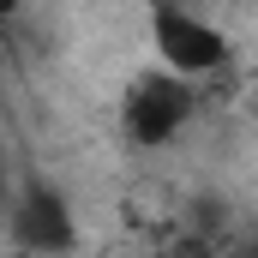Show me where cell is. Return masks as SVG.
I'll use <instances>...</instances> for the list:
<instances>
[{
	"label": "cell",
	"instance_id": "obj_1",
	"mask_svg": "<svg viewBox=\"0 0 258 258\" xmlns=\"http://www.w3.org/2000/svg\"><path fill=\"white\" fill-rule=\"evenodd\" d=\"M150 36H156V54L174 78H198V72H216L228 60V36L198 18L186 0H156L150 6Z\"/></svg>",
	"mask_w": 258,
	"mask_h": 258
},
{
	"label": "cell",
	"instance_id": "obj_2",
	"mask_svg": "<svg viewBox=\"0 0 258 258\" xmlns=\"http://www.w3.org/2000/svg\"><path fill=\"white\" fill-rule=\"evenodd\" d=\"M6 222H12V240L24 246V252H72L78 246V216H72V204H66L60 186H48V180H30V186H18V192L6 198Z\"/></svg>",
	"mask_w": 258,
	"mask_h": 258
},
{
	"label": "cell",
	"instance_id": "obj_3",
	"mask_svg": "<svg viewBox=\"0 0 258 258\" xmlns=\"http://www.w3.org/2000/svg\"><path fill=\"white\" fill-rule=\"evenodd\" d=\"M186 114H192V84L186 78H174V72H150V78H138L126 96V108H120V120L138 144H168L174 132L186 126Z\"/></svg>",
	"mask_w": 258,
	"mask_h": 258
},
{
	"label": "cell",
	"instance_id": "obj_4",
	"mask_svg": "<svg viewBox=\"0 0 258 258\" xmlns=\"http://www.w3.org/2000/svg\"><path fill=\"white\" fill-rule=\"evenodd\" d=\"M6 198H12V168H6V156H0V216H6Z\"/></svg>",
	"mask_w": 258,
	"mask_h": 258
},
{
	"label": "cell",
	"instance_id": "obj_5",
	"mask_svg": "<svg viewBox=\"0 0 258 258\" xmlns=\"http://www.w3.org/2000/svg\"><path fill=\"white\" fill-rule=\"evenodd\" d=\"M6 12H18V0H0V18H6Z\"/></svg>",
	"mask_w": 258,
	"mask_h": 258
}]
</instances>
